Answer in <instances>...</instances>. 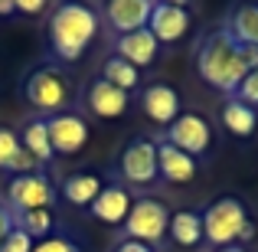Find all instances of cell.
I'll return each mask as SVG.
<instances>
[{
  "instance_id": "obj_1",
  "label": "cell",
  "mask_w": 258,
  "mask_h": 252,
  "mask_svg": "<svg viewBox=\"0 0 258 252\" xmlns=\"http://www.w3.org/2000/svg\"><path fill=\"white\" fill-rule=\"evenodd\" d=\"M196 72H200V79L206 85L229 92V95H235L239 85L245 82L248 66L242 59V46L232 39V33L226 26L209 33L200 43V49H196Z\"/></svg>"
},
{
  "instance_id": "obj_2",
  "label": "cell",
  "mask_w": 258,
  "mask_h": 252,
  "mask_svg": "<svg viewBox=\"0 0 258 252\" xmlns=\"http://www.w3.org/2000/svg\"><path fill=\"white\" fill-rule=\"evenodd\" d=\"M98 33V17L95 10H88L82 4H62L56 7L49 20V39H52V53L62 63H76L79 56L88 49V43Z\"/></svg>"
},
{
  "instance_id": "obj_3",
  "label": "cell",
  "mask_w": 258,
  "mask_h": 252,
  "mask_svg": "<svg viewBox=\"0 0 258 252\" xmlns=\"http://www.w3.org/2000/svg\"><path fill=\"white\" fill-rule=\"evenodd\" d=\"M255 236V223L248 220V210L239 196H219L203 213V239L226 249L235 242H248Z\"/></svg>"
},
{
  "instance_id": "obj_4",
  "label": "cell",
  "mask_w": 258,
  "mask_h": 252,
  "mask_svg": "<svg viewBox=\"0 0 258 252\" xmlns=\"http://www.w3.org/2000/svg\"><path fill=\"white\" fill-rule=\"evenodd\" d=\"M26 98L36 112L43 115H62V108L69 105V82H66L62 69L56 66H39L26 79Z\"/></svg>"
},
{
  "instance_id": "obj_5",
  "label": "cell",
  "mask_w": 258,
  "mask_h": 252,
  "mask_svg": "<svg viewBox=\"0 0 258 252\" xmlns=\"http://www.w3.org/2000/svg\"><path fill=\"white\" fill-rule=\"evenodd\" d=\"M167 226H170V210H167V203L151 200V196L134 203L127 220H124L127 239L144 242V246H151V249H154V242H160L167 236Z\"/></svg>"
},
{
  "instance_id": "obj_6",
  "label": "cell",
  "mask_w": 258,
  "mask_h": 252,
  "mask_svg": "<svg viewBox=\"0 0 258 252\" xmlns=\"http://www.w3.org/2000/svg\"><path fill=\"white\" fill-rule=\"evenodd\" d=\"M7 200H10L13 210L26 213V210H49L56 203V187L46 174H23L13 177L10 187H7Z\"/></svg>"
},
{
  "instance_id": "obj_7",
  "label": "cell",
  "mask_w": 258,
  "mask_h": 252,
  "mask_svg": "<svg viewBox=\"0 0 258 252\" xmlns=\"http://www.w3.org/2000/svg\"><path fill=\"white\" fill-rule=\"evenodd\" d=\"M121 174L134 187H147L160 177L157 170V144L154 141H131L121 154Z\"/></svg>"
},
{
  "instance_id": "obj_8",
  "label": "cell",
  "mask_w": 258,
  "mask_h": 252,
  "mask_svg": "<svg viewBox=\"0 0 258 252\" xmlns=\"http://www.w3.org/2000/svg\"><path fill=\"white\" fill-rule=\"evenodd\" d=\"M46 131H49L52 154H79L88 141V125L72 112L46 118Z\"/></svg>"
},
{
  "instance_id": "obj_9",
  "label": "cell",
  "mask_w": 258,
  "mask_h": 252,
  "mask_svg": "<svg viewBox=\"0 0 258 252\" xmlns=\"http://www.w3.org/2000/svg\"><path fill=\"white\" fill-rule=\"evenodd\" d=\"M170 141L173 147H180V151H186L189 158H196V154H206L209 144H213V131H209V121L200 118V115H180V118L170 125Z\"/></svg>"
},
{
  "instance_id": "obj_10",
  "label": "cell",
  "mask_w": 258,
  "mask_h": 252,
  "mask_svg": "<svg viewBox=\"0 0 258 252\" xmlns=\"http://www.w3.org/2000/svg\"><path fill=\"white\" fill-rule=\"evenodd\" d=\"M147 30L154 33L157 43H176L189 30V10L183 4H154Z\"/></svg>"
},
{
  "instance_id": "obj_11",
  "label": "cell",
  "mask_w": 258,
  "mask_h": 252,
  "mask_svg": "<svg viewBox=\"0 0 258 252\" xmlns=\"http://www.w3.org/2000/svg\"><path fill=\"white\" fill-rule=\"evenodd\" d=\"M151 10H154L151 0H111L105 7V17L111 23V30H118L124 36V33L144 30L147 20H151Z\"/></svg>"
},
{
  "instance_id": "obj_12",
  "label": "cell",
  "mask_w": 258,
  "mask_h": 252,
  "mask_svg": "<svg viewBox=\"0 0 258 252\" xmlns=\"http://www.w3.org/2000/svg\"><path fill=\"white\" fill-rule=\"evenodd\" d=\"M85 105L95 118H121L127 112V92L114 88L105 79H95L85 92Z\"/></svg>"
},
{
  "instance_id": "obj_13",
  "label": "cell",
  "mask_w": 258,
  "mask_h": 252,
  "mask_svg": "<svg viewBox=\"0 0 258 252\" xmlns=\"http://www.w3.org/2000/svg\"><path fill=\"white\" fill-rule=\"evenodd\" d=\"M141 102H144V115L151 121H157V125H173L180 118V95H176V88L164 85V82L144 88Z\"/></svg>"
},
{
  "instance_id": "obj_14",
  "label": "cell",
  "mask_w": 258,
  "mask_h": 252,
  "mask_svg": "<svg viewBox=\"0 0 258 252\" xmlns=\"http://www.w3.org/2000/svg\"><path fill=\"white\" fill-rule=\"evenodd\" d=\"M157 39H154V33L147 30H138V33H124V36H118V43H114V53H118V59H124V63H131L134 69H141V66H151L154 59H157Z\"/></svg>"
},
{
  "instance_id": "obj_15",
  "label": "cell",
  "mask_w": 258,
  "mask_h": 252,
  "mask_svg": "<svg viewBox=\"0 0 258 252\" xmlns=\"http://www.w3.org/2000/svg\"><path fill=\"white\" fill-rule=\"evenodd\" d=\"M131 207H134L131 193H127L124 187H114V183H111V187H101V193L95 196L92 216H95V220H101V223H108V226H114V223H124L127 220Z\"/></svg>"
},
{
  "instance_id": "obj_16",
  "label": "cell",
  "mask_w": 258,
  "mask_h": 252,
  "mask_svg": "<svg viewBox=\"0 0 258 252\" xmlns=\"http://www.w3.org/2000/svg\"><path fill=\"white\" fill-rule=\"evenodd\" d=\"M157 170L170 183H189L196 177V158H189L186 151L164 141V144H157Z\"/></svg>"
},
{
  "instance_id": "obj_17",
  "label": "cell",
  "mask_w": 258,
  "mask_h": 252,
  "mask_svg": "<svg viewBox=\"0 0 258 252\" xmlns=\"http://www.w3.org/2000/svg\"><path fill=\"white\" fill-rule=\"evenodd\" d=\"M170 239L183 249H193L203 242V216L193 213V210H180V213L170 216V226H167Z\"/></svg>"
},
{
  "instance_id": "obj_18",
  "label": "cell",
  "mask_w": 258,
  "mask_h": 252,
  "mask_svg": "<svg viewBox=\"0 0 258 252\" xmlns=\"http://www.w3.org/2000/svg\"><path fill=\"white\" fill-rule=\"evenodd\" d=\"M222 125H226V131L235 134V138H248V134H255L258 115H255V108L245 105V102H239L235 95H229V102L222 105Z\"/></svg>"
},
{
  "instance_id": "obj_19",
  "label": "cell",
  "mask_w": 258,
  "mask_h": 252,
  "mask_svg": "<svg viewBox=\"0 0 258 252\" xmlns=\"http://www.w3.org/2000/svg\"><path fill=\"white\" fill-rule=\"evenodd\" d=\"M226 30L232 33V39L239 46H255L258 49V4L239 7V10L232 13V20H229Z\"/></svg>"
},
{
  "instance_id": "obj_20",
  "label": "cell",
  "mask_w": 258,
  "mask_h": 252,
  "mask_svg": "<svg viewBox=\"0 0 258 252\" xmlns=\"http://www.w3.org/2000/svg\"><path fill=\"white\" fill-rule=\"evenodd\" d=\"M98 193H101V180L95 174H72L62 183V196L76 207H92Z\"/></svg>"
},
{
  "instance_id": "obj_21",
  "label": "cell",
  "mask_w": 258,
  "mask_h": 252,
  "mask_svg": "<svg viewBox=\"0 0 258 252\" xmlns=\"http://www.w3.org/2000/svg\"><path fill=\"white\" fill-rule=\"evenodd\" d=\"M23 151H30L39 164L52 161V144H49V131H46V118H33L23 128V141H20Z\"/></svg>"
},
{
  "instance_id": "obj_22",
  "label": "cell",
  "mask_w": 258,
  "mask_h": 252,
  "mask_svg": "<svg viewBox=\"0 0 258 252\" xmlns=\"http://www.w3.org/2000/svg\"><path fill=\"white\" fill-rule=\"evenodd\" d=\"M101 79H105V82H111L114 88H121V92H131V88H138V82H141L138 69H134L131 63H124V59H118V56H111L105 63Z\"/></svg>"
},
{
  "instance_id": "obj_23",
  "label": "cell",
  "mask_w": 258,
  "mask_h": 252,
  "mask_svg": "<svg viewBox=\"0 0 258 252\" xmlns=\"http://www.w3.org/2000/svg\"><path fill=\"white\" fill-rule=\"evenodd\" d=\"M13 220H17V229H23L30 239H36V236L49 239V229H52V213L49 210H26V213L13 216Z\"/></svg>"
},
{
  "instance_id": "obj_24",
  "label": "cell",
  "mask_w": 258,
  "mask_h": 252,
  "mask_svg": "<svg viewBox=\"0 0 258 252\" xmlns=\"http://www.w3.org/2000/svg\"><path fill=\"white\" fill-rule=\"evenodd\" d=\"M17 151H20V138L10 131V128H0V167H10V161L17 158Z\"/></svg>"
},
{
  "instance_id": "obj_25",
  "label": "cell",
  "mask_w": 258,
  "mask_h": 252,
  "mask_svg": "<svg viewBox=\"0 0 258 252\" xmlns=\"http://www.w3.org/2000/svg\"><path fill=\"white\" fill-rule=\"evenodd\" d=\"M33 246H36V239H30L23 229H13V233L4 239L0 252H33Z\"/></svg>"
},
{
  "instance_id": "obj_26",
  "label": "cell",
  "mask_w": 258,
  "mask_h": 252,
  "mask_svg": "<svg viewBox=\"0 0 258 252\" xmlns=\"http://www.w3.org/2000/svg\"><path fill=\"white\" fill-rule=\"evenodd\" d=\"M235 98H239V102H245L248 108H252V105H258V69H252V72L245 76V82L239 85Z\"/></svg>"
},
{
  "instance_id": "obj_27",
  "label": "cell",
  "mask_w": 258,
  "mask_h": 252,
  "mask_svg": "<svg viewBox=\"0 0 258 252\" xmlns=\"http://www.w3.org/2000/svg\"><path fill=\"white\" fill-rule=\"evenodd\" d=\"M36 167H39V161L33 158L30 151H23V147H20V151H17V158L10 161V167H7V170H13L17 177H23V174H36Z\"/></svg>"
},
{
  "instance_id": "obj_28",
  "label": "cell",
  "mask_w": 258,
  "mask_h": 252,
  "mask_svg": "<svg viewBox=\"0 0 258 252\" xmlns=\"http://www.w3.org/2000/svg\"><path fill=\"white\" fill-rule=\"evenodd\" d=\"M33 252H79L76 242L62 239V236H49V239H39L36 246H33Z\"/></svg>"
},
{
  "instance_id": "obj_29",
  "label": "cell",
  "mask_w": 258,
  "mask_h": 252,
  "mask_svg": "<svg viewBox=\"0 0 258 252\" xmlns=\"http://www.w3.org/2000/svg\"><path fill=\"white\" fill-rule=\"evenodd\" d=\"M17 229V220H13V210H7L4 203H0V246H4V239Z\"/></svg>"
},
{
  "instance_id": "obj_30",
  "label": "cell",
  "mask_w": 258,
  "mask_h": 252,
  "mask_svg": "<svg viewBox=\"0 0 258 252\" xmlns=\"http://www.w3.org/2000/svg\"><path fill=\"white\" fill-rule=\"evenodd\" d=\"M114 252H154L151 246H144V242H134V239H124L114 246Z\"/></svg>"
},
{
  "instance_id": "obj_31",
  "label": "cell",
  "mask_w": 258,
  "mask_h": 252,
  "mask_svg": "<svg viewBox=\"0 0 258 252\" xmlns=\"http://www.w3.org/2000/svg\"><path fill=\"white\" fill-rule=\"evenodd\" d=\"M13 4H17V10L20 13H39V10H43V0H13Z\"/></svg>"
},
{
  "instance_id": "obj_32",
  "label": "cell",
  "mask_w": 258,
  "mask_h": 252,
  "mask_svg": "<svg viewBox=\"0 0 258 252\" xmlns=\"http://www.w3.org/2000/svg\"><path fill=\"white\" fill-rule=\"evenodd\" d=\"M10 13H17V4L13 0H0V17H10Z\"/></svg>"
},
{
  "instance_id": "obj_33",
  "label": "cell",
  "mask_w": 258,
  "mask_h": 252,
  "mask_svg": "<svg viewBox=\"0 0 258 252\" xmlns=\"http://www.w3.org/2000/svg\"><path fill=\"white\" fill-rule=\"evenodd\" d=\"M216 252H248V249H242V246H226V249H216Z\"/></svg>"
}]
</instances>
